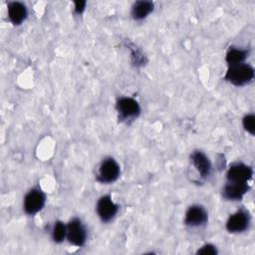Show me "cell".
I'll use <instances>...</instances> for the list:
<instances>
[{
  "mask_svg": "<svg viewBox=\"0 0 255 255\" xmlns=\"http://www.w3.org/2000/svg\"><path fill=\"white\" fill-rule=\"evenodd\" d=\"M119 175L120 166L118 162L112 157H107L100 165L97 179L102 183H112L118 179Z\"/></svg>",
  "mask_w": 255,
  "mask_h": 255,
  "instance_id": "7a4b0ae2",
  "label": "cell"
},
{
  "mask_svg": "<svg viewBox=\"0 0 255 255\" xmlns=\"http://www.w3.org/2000/svg\"><path fill=\"white\" fill-rule=\"evenodd\" d=\"M190 158H191L192 164L194 165V167L196 168L200 176L202 178L208 177L211 172V163L208 157L202 151L195 150L190 155Z\"/></svg>",
  "mask_w": 255,
  "mask_h": 255,
  "instance_id": "8fae6325",
  "label": "cell"
},
{
  "mask_svg": "<svg viewBox=\"0 0 255 255\" xmlns=\"http://www.w3.org/2000/svg\"><path fill=\"white\" fill-rule=\"evenodd\" d=\"M67 237V226L61 222H55L52 229V238L56 243H61Z\"/></svg>",
  "mask_w": 255,
  "mask_h": 255,
  "instance_id": "9a60e30c",
  "label": "cell"
},
{
  "mask_svg": "<svg viewBox=\"0 0 255 255\" xmlns=\"http://www.w3.org/2000/svg\"><path fill=\"white\" fill-rule=\"evenodd\" d=\"M153 10V3L150 1H136L131 8V16L134 20L144 19Z\"/></svg>",
  "mask_w": 255,
  "mask_h": 255,
  "instance_id": "4fadbf2b",
  "label": "cell"
},
{
  "mask_svg": "<svg viewBox=\"0 0 255 255\" xmlns=\"http://www.w3.org/2000/svg\"><path fill=\"white\" fill-rule=\"evenodd\" d=\"M86 7V1H76L75 2V12L81 14Z\"/></svg>",
  "mask_w": 255,
  "mask_h": 255,
  "instance_id": "ac0fdd59",
  "label": "cell"
},
{
  "mask_svg": "<svg viewBox=\"0 0 255 255\" xmlns=\"http://www.w3.org/2000/svg\"><path fill=\"white\" fill-rule=\"evenodd\" d=\"M119 206L112 200L110 195L102 196L97 203V213L103 222H109L118 213Z\"/></svg>",
  "mask_w": 255,
  "mask_h": 255,
  "instance_id": "52a82bcc",
  "label": "cell"
},
{
  "mask_svg": "<svg viewBox=\"0 0 255 255\" xmlns=\"http://www.w3.org/2000/svg\"><path fill=\"white\" fill-rule=\"evenodd\" d=\"M224 78L234 86H244L253 81L254 70L250 65L245 63L228 66Z\"/></svg>",
  "mask_w": 255,
  "mask_h": 255,
  "instance_id": "6da1fadb",
  "label": "cell"
},
{
  "mask_svg": "<svg viewBox=\"0 0 255 255\" xmlns=\"http://www.w3.org/2000/svg\"><path fill=\"white\" fill-rule=\"evenodd\" d=\"M116 108L119 113L120 119L122 120H133L137 118L140 113L138 103L134 99L128 97L119 99Z\"/></svg>",
  "mask_w": 255,
  "mask_h": 255,
  "instance_id": "277c9868",
  "label": "cell"
},
{
  "mask_svg": "<svg viewBox=\"0 0 255 255\" xmlns=\"http://www.w3.org/2000/svg\"><path fill=\"white\" fill-rule=\"evenodd\" d=\"M252 174L253 170L251 166L242 162H235L228 168L226 177L228 181L244 183L252 178Z\"/></svg>",
  "mask_w": 255,
  "mask_h": 255,
  "instance_id": "8992f818",
  "label": "cell"
},
{
  "mask_svg": "<svg viewBox=\"0 0 255 255\" xmlns=\"http://www.w3.org/2000/svg\"><path fill=\"white\" fill-rule=\"evenodd\" d=\"M45 200V194L40 189H31L24 197V211L29 215L36 214L44 207Z\"/></svg>",
  "mask_w": 255,
  "mask_h": 255,
  "instance_id": "5b68a950",
  "label": "cell"
},
{
  "mask_svg": "<svg viewBox=\"0 0 255 255\" xmlns=\"http://www.w3.org/2000/svg\"><path fill=\"white\" fill-rule=\"evenodd\" d=\"M250 218L245 210H238L229 216L226 222V229L230 233H239L245 231L249 226Z\"/></svg>",
  "mask_w": 255,
  "mask_h": 255,
  "instance_id": "ba28073f",
  "label": "cell"
},
{
  "mask_svg": "<svg viewBox=\"0 0 255 255\" xmlns=\"http://www.w3.org/2000/svg\"><path fill=\"white\" fill-rule=\"evenodd\" d=\"M244 128L251 134H254L255 132V117L254 115H247L243 118L242 121Z\"/></svg>",
  "mask_w": 255,
  "mask_h": 255,
  "instance_id": "2e32d148",
  "label": "cell"
},
{
  "mask_svg": "<svg viewBox=\"0 0 255 255\" xmlns=\"http://www.w3.org/2000/svg\"><path fill=\"white\" fill-rule=\"evenodd\" d=\"M67 239L75 246H83L87 240V231L79 218L72 219L67 225Z\"/></svg>",
  "mask_w": 255,
  "mask_h": 255,
  "instance_id": "3957f363",
  "label": "cell"
},
{
  "mask_svg": "<svg viewBox=\"0 0 255 255\" xmlns=\"http://www.w3.org/2000/svg\"><path fill=\"white\" fill-rule=\"evenodd\" d=\"M208 220V215L204 207L200 205H192L190 206L186 212L184 217V223L190 227H198L204 225Z\"/></svg>",
  "mask_w": 255,
  "mask_h": 255,
  "instance_id": "9c48e42d",
  "label": "cell"
},
{
  "mask_svg": "<svg viewBox=\"0 0 255 255\" xmlns=\"http://www.w3.org/2000/svg\"><path fill=\"white\" fill-rule=\"evenodd\" d=\"M197 254H203V255H214L217 254V250L215 246L211 244H205L200 249L197 250Z\"/></svg>",
  "mask_w": 255,
  "mask_h": 255,
  "instance_id": "e0dca14e",
  "label": "cell"
},
{
  "mask_svg": "<svg viewBox=\"0 0 255 255\" xmlns=\"http://www.w3.org/2000/svg\"><path fill=\"white\" fill-rule=\"evenodd\" d=\"M8 17L14 25H20L27 17V8L21 2H10L8 4Z\"/></svg>",
  "mask_w": 255,
  "mask_h": 255,
  "instance_id": "7c38bea8",
  "label": "cell"
},
{
  "mask_svg": "<svg viewBox=\"0 0 255 255\" xmlns=\"http://www.w3.org/2000/svg\"><path fill=\"white\" fill-rule=\"evenodd\" d=\"M248 182H231L228 181L222 190V196L227 200H240L248 191Z\"/></svg>",
  "mask_w": 255,
  "mask_h": 255,
  "instance_id": "30bf717a",
  "label": "cell"
},
{
  "mask_svg": "<svg viewBox=\"0 0 255 255\" xmlns=\"http://www.w3.org/2000/svg\"><path fill=\"white\" fill-rule=\"evenodd\" d=\"M248 55L247 50L243 49H238L234 47H230L226 53V62L228 66H233V65H238L244 63Z\"/></svg>",
  "mask_w": 255,
  "mask_h": 255,
  "instance_id": "5bb4252c",
  "label": "cell"
}]
</instances>
